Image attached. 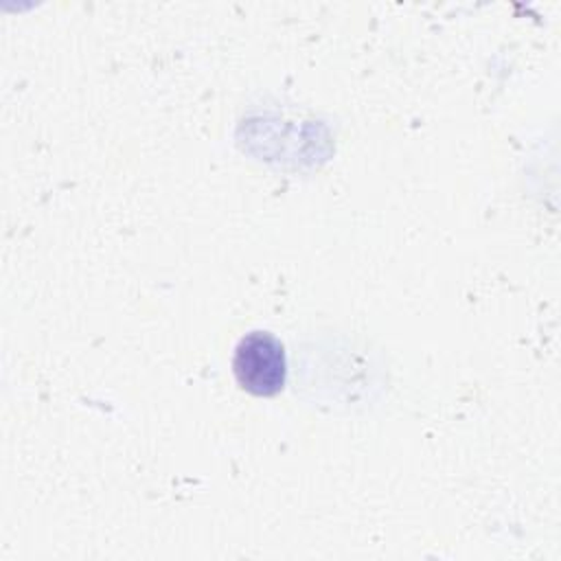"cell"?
I'll return each mask as SVG.
<instances>
[{"label": "cell", "instance_id": "obj_1", "mask_svg": "<svg viewBox=\"0 0 561 561\" xmlns=\"http://www.w3.org/2000/svg\"><path fill=\"white\" fill-rule=\"evenodd\" d=\"M232 375L241 390L254 397H274L287 381L283 342L270 331L245 333L232 353Z\"/></svg>", "mask_w": 561, "mask_h": 561}]
</instances>
